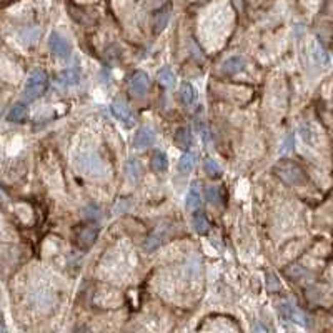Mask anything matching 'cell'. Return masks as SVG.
Listing matches in <instances>:
<instances>
[{"label": "cell", "mask_w": 333, "mask_h": 333, "mask_svg": "<svg viewBox=\"0 0 333 333\" xmlns=\"http://www.w3.org/2000/svg\"><path fill=\"white\" fill-rule=\"evenodd\" d=\"M47 87H49V77H47V73L42 72V70H37L33 72L32 75L27 78V84L24 87V93H22V98L24 102H33V100H37L38 97H42Z\"/></svg>", "instance_id": "obj_1"}, {"label": "cell", "mask_w": 333, "mask_h": 333, "mask_svg": "<svg viewBox=\"0 0 333 333\" xmlns=\"http://www.w3.org/2000/svg\"><path fill=\"white\" fill-rule=\"evenodd\" d=\"M275 175L280 177L283 182L290 185H298L305 182V173L300 169V165L295 163L293 160H280V162L273 167Z\"/></svg>", "instance_id": "obj_2"}, {"label": "cell", "mask_w": 333, "mask_h": 333, "mask_svg": "<svg viewBox=\"0 0 333 333\" xmlns=\"http://www.w3.org/2000/svg\"><path fill=\"white\" fill-rule=\"evenodd\" d=\"M78 169H82L85 175L93 177V175H100V173L103 172V165H102V160L98 158L97 153L89 152V153H84V155L80 157Z\"/></svg>", "instance_id": "obj_3"}, {"label": "cell", "mask_w": 333, "mask_h": 333, "mask_svg": "<svg viewBox=\"0 0 333 333\" xmlns=\"http://www.w3.org/2000/svg\"><path fill=\"white\" fill-rule=\"evenodd\" d=\"M149 87H150V78L147 75L145 72H133L130 75V80H129V89L132 92V95H135L138 98H142L147 95V92H149Z\"/></svg>", "instance_id": "obj_4"}, {"label": "cell", "mask_w": 333, "mask_h": 333, "mask_svg": "<svg viewBox=\"0 0 333 333\" xmlns=\"http://www.w3.org/2000/svg\"><path fill=\"white\" fill-rule=\"evenodd\" d=\"M49 47L53 55H57L58 58H69L72 49H70V44L67 42V38L64 35H60L58 32H52L50 37H49Z\"/></svg>", "instance_id": "obj_5"}, {"label": "cell", "mask_w": 333, "mask_h": 333, "mask_svg": "<svg viewBox=\"0 0 333 333\" xmlns=\"http://www.w3.org/2000/svg\"><path fill=\"white\" fill-rule=\"evenodd\" d=\"M110 109H112L113 117H115L117 120H120L122 123H125L127 127H132L133 123H135V117H133L130 107L127 105L123 100H115V102L112 103Z\"/></svg>", "instance_id": "obj_6"}, {"label": "cell", "mask_w": 333, "mask_h": 333, "mask_svg": "<svg viewBox=\"0 0 333 333\" xmlns=\"http://www.w3.org/2000/svg\"><path fill=\"white\" fill-rule=\"evenodd\" d=\"M153 142H155V132L149 129V127L138 129L135 137H133V145H135V149H149V147L153 145Z\"/></svg>", "instance_id": "obj_7"}, {"label": "cell", "mask_w": 333, "mask_h": 333, "mask_svg": "<svg viewBox=\"0 0 333 333\" xmlns=\"http://www.w3.org/2000/svg\"><path fill=\"white\" fill-rule=\"evenodd\" d=\"M243 69H245V58L240 55H233L222 64V72L226 73V75H235V73L242 72Z\"/></svg>", "instance_id": "obj_8"}, {"label": "cell", "mask_w": 333, "mask_h": 333, "mask_svg": "<svg viewBox=\"0 0 333 333\" xmlns=\"http://www.w3.org/2000/svg\"><path fill=\"white\" fill-rule=\"evenodd\" d=\"M202 203V195H200V186L198 183H192L189 193H186V200H185V206L186 210H195Z\"/></svg>", "instance_id": "obj_9"}, {"label": "cell", "mask_w": 333, "mask_h": 333, "mask_svg": "<svg viewBox=\"0 0 333 333\" xmlns=\"http://www.w3.org/2000/svg\"><path fill=\"white\" fill-rule=\"evenodd\" d=\"M180 98H182V103L185 107L192 109L193 105L197 103V92L190 84H183L182 89H180Z\"/></svg>", "instance_id": "obj_10"}, {"label": "cell", "mask_w": 333, "mask_h": 333, "mask_svg": "<svg viewBox=\"0 0 333 333\" xmlns=\"http://www.w3.org/2000/svg\"><path fill=\"white\" fill-rule=\"evenodd\" d=\"M192 225H193V230H195L198 235H206V233L210 232V223L202 212H197L195 215H193Z\"/></svg>", "instance_id": "obj_11"}, {"label": "cell", "mask_w": 333, "mask_h": 333, "mask_svg": "<svg viewBox=\"0 0 333 333\" xmlns=\"http://www.w3.org/2000/svg\"><path fill=\"white\" fill-rule=\"evenodd\" d=\"M278 313L283 320H286V322H298V320H302V315L286 302L278 303Z\"/></svg>", "instance_id": "obj_12"}, {"label": "cell", "mask_w": 333, "mask_h": 333, "mask_svg": "<svg viewBox=\"0 0 333 333\" xmlns=\"http://www.w3.org/2000/svg\"><path fill=\"white\" fill-rule=\"evenodd\" d=\"M80 82V75L75 69H67L64 72H60L58 75V84L64 87H73Z\"/></svg>", "instance_id": "obj_13"}, {"label": "cell", "mask_w": 333, "mask_h": 333, "mask_svg": "<svg viewBox=\"0 0 333 333\" xmlns=\"http://www.w3.org/2000/svg\"><path fill=\"white\" fill-rule=\"evenodd\" d=\"M125 172H127V177H129L130 182H138V180L142 178V167H140L137 158H130L129 162H127Z\"/></svg>", "instance_id": "obj_14"}, {"label": "cell", "mask_w": 333, "mask_h": 333, "mask_svg": "<svg viewBox=\"0 0 333 333\" xmlns=\"http://www.w3.org/2000/svg\"><path fill=\"white\" fill-rule=\"evenodd\" d=\"M169 20H170V10L169 9L157 12L155 17H153V30H155V33L162 32L167 27V24H169Z\"/></svg>", "instance_id": "obj_15"}, {"label": "cell", "mask_w": 333, "mask_h": 333, "mask_svg": "<svg viewBox=\"0 0 333 333\" xmlns=\"http://www.w3.org/2000/svg\"><path fill=\"white\" fill-rule=\"evenodd\" d=\"M152 169L153 172H157V173H162L165 172L167 169H169V158H167V155L163 152H155L153 153V157H152Z\"/></svg>", "instance_id": "obj_16"}, {"label": "cell", "mask_w": 333, "mask_h": 333, "mask_svg": "<svg viewBox=\"0 0 333 333\" xmlns=\"http://www.w3.org/2000/svg\"><path fill=\"white\" fill-rule=\"evenodd\" d=\"M173 138H175L177 145H180L182 149H186V147L192 145V133H190L189 129H186V127H180V129H177Z\"/></svg>", "instance_id": "obj_17"}, {"label": "cell", "mask_w": 333, "mask_h": 333, "mask_svg": "<svg viewBox=\"0 0 333 333\" xmlns=\"http://www.w3.org/2000/svg\"><path fill=\"white\" fill-rule=\"evenodd\" d=\"M97 235H98V230L93 228V226H89V228H84L82 232H80L78 242H80V245H84V246H90L93 242H95Z\"/></svg>", "instance_id": "obj_18"}, {"label": "cell", "mask_w": 333, "mask_h": 333, "mask_svg": "<svg viewBox=\"0 0 333 333\" xmlns=\"http://www.w3.org/2000/svg\"><path fill=\"white\" fill-rule=\"evenodd\" d=\"M158 82L162 84L163 87H173L177 84V77H175V73H173L172 69H169V67H165V69H162L158 72Z\"/></svg>", "instance_id": "obj_19"}, {"label": "cell", "mask_w": 333, "mask_h": 333, "mask_svg": "<svg viewBox=\"0 0 333 333\" xmlns=\"http://www.w3.org/2000/svg\"><path fill=\"white\" fill-rule=\"evenodd\" d=\"M27 115V107L24 103H17V105H13L10 112H9V118L10 122H22V120L25 118Z\"/></svg>", "instance_id": "obj_20"}, {"label": "cell", "mask_w": 333, "mask_h": 333, "mask_svg": "<svg viewBox=\"0 0 333 333\" xmlns=\"http://www.w3.org/2000/svg\"><path fill=\"white\" fill-rule=\"evenodd\" d=\"M195 167V155L193 153H185L178 162V170L182 173H190Z\"/></svg>", "instance_id": "obj_21"}, {"label": "cell", "mask_w": 333, "mask_h": 333, "mask_svg": "<svg viewBox=\"0 0 333 333\" xmlns=\"http://www.w3.org/2000/svg\"><path fill=\"white\" fill-rule=\"evenodd\" d=\"M205 197H206V200H209L210 205H222L223 195H222V190H220L218 186H209L205 192Z\"/></svg>", "instance_id": "obj_22"}, {"label": "cell", "mask_w": 333, "mask_h": 333, "mask_svg": "<svg viewBox=\"0 0 333 333\" xmlns=\"http://www.w3.org/2000/svg\"><path fill=\"white\" fill-rule=\"evenodd\" d=\"M163 242H165V235H163V233H160V230H157V232L153 233V235L145 242V250H155L157 246H160Z\"/></svg>", "instance_id": "obj_23"}, {"label": "cell", "mask_w": 333, "mask_h": 333, "mask_svg": "<svg viewBox=\"0 0 333 333\" xmlns=\"http://www.w3.org/2000/svg\"><path fill=\"white\" fill-rule=\"evenodd\" d=\"M203 169H205V172L209 173L210 177H220V175H222V167H220L217 160H213V158L205 160Z\"/></svg>", "instance_id": "obj_24"}, {"label": "cell", "mask_w": 333, "mask_h": 333, "mask_svg": "<svg viewBox=\"0 0 333 333\" xmlns=\"http://www.w3.org/2000/svg\"><path fill=\"white\" fill-rule=\"evenodd\" d=\"M313 55H315L317 62H320V64L328 60V55H326V52H325V49L320 42H313Z\"/></svg>", "instance_id": "obj_25"}, {"label": "cell", "mask_w": 333, "mask_h": 333, "mask_svg": "<svg viewBox=\"0 0 333 333\" xmlns=\"http://www.w3.org/2000/svg\"><path fill=\"white\" fill-rule=\"evenodd\" d=\"M20 38H22V40L29 38L25 44H33L38 38V29H37V27H30V29H27V30H24L22 33H20Z\"/></svg>", "instance_id": "obj_26"}, {"label": "cell", "mask_w": 333, "mask_h": 333, "mask_svg": "<svg viewBox=\"0 0 333 333\" xmlns=\"http://www.w3.org/2000/svg\"><path fill=\"white\" fill-rule=\"evenodd\" d=\"M87 212H89V213H87V217H90V218H98L100 217V210L97 209L95 205H90L89 209H87Z\"/></svg>", "instance_id": "obj_27"}, {"label": "cell", "mask_w": 333, "mask_h": 333, "mask_svg": "<svg viewBox=\"0 0 333 333\" xmlns=\"http://www.w3.org/2000/svg\"><path fill=\"white\" fill-rule=\"evenodd\" d=\"M292 142H293V137L290 135V137H288V140H286V143H285V149H282V152H288V150L292 149V147H290V143H292Z\"/></svg>", "instance_id": "obj_28"}]
</instances>
